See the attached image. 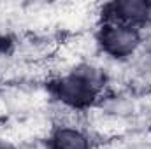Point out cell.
Listing matches in <instances>:
<instances>
[{
	"label": "cell",
	"instance_id": "6da1fadb",
	"mask_svg": "<svg viewBox=\"0 0 151 149\" xmlns=\"http://www.w3.org/2000/svg\"><path fill=\"white\" fill-rule=\"evenodd\" d=\"M104 86L106 74L102 69L81 63L53 82V95L67 109L84 111L99 100Z\"/></svg>",
	"mask_w": 151,
	"mask_h": 149
},
{
	"label": "cell",
	"instance_id": "7a4b0ae2",
	"mask_svg": "<svg viewBox=\"0 0 151 149\" xmlns=\"http://www.w3.org/2000/svg\"><path fill=\"white\" fill-rule=\"evenodd\" d=\"M142 37L144 32L135 27L102 21L97 32V44L104 54H107L113 60L123 62L137 56L142 44Z\"/></svg>",
	"mask_w": 151,
	"mask_h": 149
},
{
	"label": "cell",
	"instance_id": "3957f363",
	"mask_svg": "<svg viewBox=\"0 0 151 149\" xmlns=\"http://www.w3.org/2000/svg\"><path fill=\"white\" fill-rule=\"evenodd\" d=\"M104 21L121 23L144 30L151 25V2L146 0H116L104 5Z\"/></svg>",
	"mask_w": 151,
	"mask_h": 149
},
{
	"label": "cell",
	"instance_id": "277c9868",
	"mask_svg": "<svg viewBox=\"0 0 151 149\" xmlns=\"http://www.w3.org/2000/svg\"><path fill=\"white\" fill-rule=\"evenodd\" d=\"M47 149H91V140L81 128L62 125L51 132Z\"/></svg>",
	"mask_w": 151,
	"mask_h": 149
},
{
	"label": "cell",
	"instance_id": "5b68a950",
	"mask_svg": "<svg viewBox=\"0 0 151 149\" xmlns=\"http://www.w3.org/2000/svg\"><path fill=\"white\" fill-rule=\"evenodd\" d=\"M137 63H139V70L151 75V30L142 37L141 49L137 53Z\"/></svg>",
	"mask_w": 151,
	"mask_h": 149
},
{
	"label": "cell",
	"instance_id": "8992f818",
	"mask_svg": "<svg viewBox=\"0 0 151 149\" xmlns=\"http://www.w3.org/2000/svg\"><path fill=\"white\" fill-rule=\"evenodd\" d=\"M0 149H18L14 144H9V142H4V140H0Z\"/></svg>",
	"mask_w": 151,
	"mask_h": 149
},
{
	"label": "cell",
	"instance_id": "52a82bcc",
	"mask_svg": "<svg viewBox=\"0 0 151 149\" xmlns=\"http://www.w3.org/2000/svg\"><path fill=\"white\" fill-rule=\"evenodd\" d=\"M4 40H5V39L2 37V35H0V53L4 51Z\"/></svg>",
	"mask_w": 151,
	"mask_h": 149
}]
</instances>
